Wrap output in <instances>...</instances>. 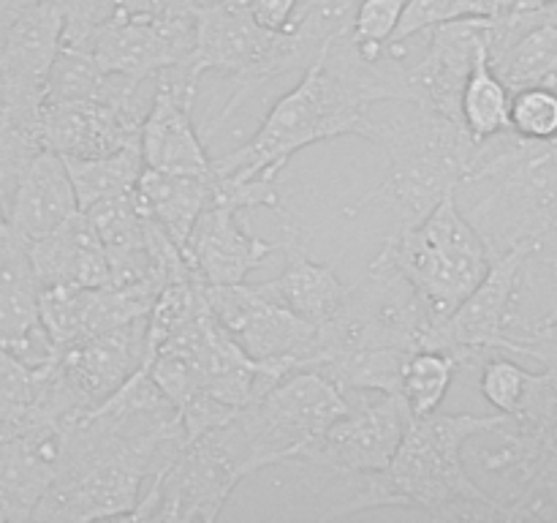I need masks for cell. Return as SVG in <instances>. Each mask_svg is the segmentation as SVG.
I'll list each match as a JSON object with an SVG mask.
<instances>
[{
	"instance_id": "22",
	"label": "cell",
	"mask_w": 557,
	"mask_h": 523,
	"mask_svg": "<svg viewBox=\"0 0 557 523\" xmlns=\"http://www.w3.org/2000/svg\"><path fill=\"white\" fill-rule=\"evenodd\" d=\"M134 191L141 207L183 251L196 218L212 205V172H161L145 167Z\"/></svg>"
},
{
	"instance_id": "27",
	"label": "cell",
	"mask_w": 557,
	"mask_h": 523,
	"mask_svg": "<svg viewBox=\"0 0 557 523\" xmlns=\"http://www.w3.org/2000/svg\"><path fill=\"white\" fill-rule=\"evenodd\" d=\"M509 129L525 139L557 136V90L549 85L525 87L511 93Z\"/></svg>"
},
{
	"instance_id": "5",
	"label": "cell",
	"mask_w": 557,
	"mask_h": 523,
	"mask_svg": "<svg viewBox=\"0 0 557 523\" xmlns=\"http://www.w3.org/2000/svg\"><path fill=\"white\" fill-rule=\"evenodd\" d=\"M379 256L417 287L441 319L473 292L490 267L487 248L460 212L455 194L438 202L422 221L386 238Z\"/></svg>"
},
{
	"instance_id": "32",
	"label": "cell",
	"mask_w": 557,
	"mask_h": 523,
	"mask_svg": "<svg viewBox=\"0 0 557 523\" xmlns=\"http://www.w3.org/2000/svg\"><path fill=\"white\" fill-rule=\"evenodd\" d=\"M20 172L22 169L11 167V163H5L3 158H0V259L9 256L14 248H20V245H25L14 234V227H11V199H14Z\"/></svg>"
},
{
	"instance_id": "10",
	"label": "cell",
	"mask_w": 557,
	"mask_h": 523,
	"mask_svg": "<svg viewBox=\"0 0 557 523\" xmlns=\"http://www.w3.org/2000/svg\"><path fill=\"white\" fill-rule=\"evenodd\" d=\"M528 256V248H511L490 259L482 281L441 321L438 352L460 368H479L493 354H506Z\"/></svg>"
},
{
	"instance_id": "9",
	"label": "cell",
	"mask_w": 557,
	"mask_h": 523,
	"mask_svg": "<svg viewBox=\"0 0 557 523\" xmlns=\"http://www.w3.org/2000/svg\"><path fill=\"white\" fill-rule=\"evenodd\" d=\"M58 0H20L0 38V98L16 134L38 147V118L60 52ZM41 150V147H38Z\"/></svg>"
},
{
	"instance_id": "34",
	"label": "cell",
	"mask_w": 557,
	"mask_h": 523,
	"mask_svg": "<svg viewBox=\"0 0 557 523\" xmlns=\"http://www.w3.org/2000/svg\"><path fill=\"white\" fill-rule=\"evenodd\" d=\"M557 0H509L511 11H539L544 5H553Z\"/></svg>"
},
{
	"instance_id": "25",
	"label": "cell",
	"mask_w": 557,
	"mask_h": 523,
	"mask_svg": "<svg viewBox=\"0 0 557 523\" xmlns=\"http://www.w3.org/2000/svg\"><path fill=\"white\" fill-rule=\"evenodd\" d=\"M509 107H511V93L504 82L498 80L490 60H479L473 65L471 76H468L466 87H462L460 98V114L462 125L468 134L476 142L487 139V136L500 134L509 129Z\"/></svg>"
},
{
	"instance_id": "11",
	"label": "cell",
	"mask_w": 557,
	"mask_h": 523,
	"mask_svg": "<svg viewBox=\"0 0 557 523\" xmlns=\"http://www.w3.org/2000/svg\"><path fill=\"white\" fill-rule=\"evenodd\" d=\"M411 419L413 414L400 392H379L375 401L348 396V412L337 417L315 445L288 463H308L337 474L384 472Z\"/></svg>"
},
{
	"instance_id": "15",
	"label": "cell",
	"mask_w": 557,
	"mask_h": 523,
	"mask_svg": "<svg viewBox=\"0 0 557 523\" xmlns=\"http://www.w3.org/2000/svg\"><path fill=\"white\" fill-rule=\"evenodd\" d=\"M147 109L101 101H44L38 147L60 158H98L139 147Z\"/></svg>"
},
{
	"instance_id": "35",
	"label": "cell",
	"mask_w": 557,
	"mask_h": 523,
	"mask_svg": "<svg viewBox=\"0 0 557 523\" xmlns=\"http://www.w3.org/2000/svg\"><path fill=\"white\" fill-rule=\"evenodd\" d=\"M319 3H330V0H319Z\"/></svg>"
},
{
	"instance_id": "14",
	"label": "cell",
	"mask_w": 557,
	"mask_h": 523,
	"mask_svg": "<svg viewBox=\"0 0 557 523\" xmlns=\"http://www.w3.org/2000/svg\"><path fill=\"white\" fill-rule=\"evenodd\" d=\"M490 20L493 16H466L430 27L424 54L408 65L417 104L462 123V87L473 65L490 60Z\"/></svg>"
},
{
	"instance_id": "36",
	"label": "cell",
	"mask_w": 557,
	"mask_h": 523,
	"mask_svg": "<svg viewBox=\"0 0 557 523\" xmlns=\"http://www.w3.org/2000/svg\"><path fill=\"white\" fill-rule=\"evenodd\" d=\"M555 90H557V82H555Z\"/></svg>"
},
{
	"instance_id": "28",
	"label": "cell",
	"mask_w": 557,
	"mask_h": 523,
	"mask_svg": "<svg viewBox=\"0 0 557 523\" xmlns=\"http://www.w3.org/2000/svg\"><path fill=\"white\" fill-rule=\"evenodd\" d=\"M406 0H359L351 14V33L368 60L384 54L386 41L400 22Z\"/></svg>"
},
{
	"instance_id": "31",
	"label": "cell",
	"mask_w": 557,
	"mask_h": 523,
	"mask_svg": "<svg viewBox=\"0 0 557 523\" xmlns=\"http://www.w3.org/2000/svg\"><path fill=\"white\" fill-rule=\"evenodd\" d=\"M506 354H522V357H557V314L539 321H525L517 316L509 330V346Z\"/></svg>"
},
{
	"instance_id": "30",
	"label": "cell",
	"mask_w": 557,
	"mask_h": 523,
	"mask_svg": "<svg viewBox=\"0 0 557 523\" xmlns=\"http://www.w3.org/2000/svg\"><path fill=\"white\" fill-rule=\"evenodd\" d=\"M509 521H557V455H549L536 474L506 504Z\"/></svg>"
},
{
	"instance_id": "16",
	"label": "cell",
	"mask_w": 557,
	"mask_h": 523,
	"mask_svg": "<svg viewBox=\"0 0 557 523\" xmlns=\"http://www.w3.org/2000/svg\"><path fill=\"white\" fill-rule=\"evenodd\" d=\"M63 428L27 417L0 436V521H30L58 472Z\"/></svg>"
},
{
	"instance_id": "7",
	"label": "cell",
	"mask_w": 557,
	"mask_h": 523,
	"mask_svg": "<svg viewBox=\"0 0 557 523\" xmlns=\"http://www.w3.org/2000/svg\"><path fill=\"white\" fill-rule=\"evenodd\" d=\"M245 477H250L248 458L228 419L221 428L188 441L180 455L150 479L128 521L212 523Z\"/></svg>"
},
{
	"instance_id": "12",
	"label": "cell",
	"mask_w": 557,
	"mask_h": 523,
	"mask_svg": "<svg viewBox=\"0 0 557 523\" xmlns=\"http://www.w3.org/2000/svg\"><path fill=\"white\" fill-rule=\"evenodd\" d=\"M199 76L188 60L156 74L150 109L141 123L139 150L147 169L161 172H210L205 139L194 125V101Z\"/></svg>"
},
{
	"instance_id": "33",
	"label": "cell",
	"mask_w": 557,
	"mask_h": 523,
	"mask_svg": "<svg viewBox=\"0 0 557 523\" xmlns=\"http://www.w3.org/2000/svg\"><path fill=\"white\" fill-rule=\"evenodd\" d=\"M248 14L267 31H283L292 22L299 0H243Z\"/></svg>"
},
{
	"instance_id": "29",
	"label": "cell",
	"mask_w": 557,
	"mask_h": 523,
	"mask_svg": "<svg viewBox=\"0 0 557 523\" xmlns=\"http://www.w3.org/2000/svg\"><path fill=\"white\" fill-rule=\"evenodd\" d=\"M482 379H479V387H482L484 398L498 409L500 414H509L515 417L520 412L522 396L528 390V379H531V370H525L522 365L511 363L504 354H493V357L484 360L482 365Z\"/></svg>"
},
{
	"instance_id": "4",
	"label": "cell",
	"mask_w": 557,
	"mask_h": 523,
	"mask_svg": "<svg viewBox=\"0 0 557 523\" xmlns=\"http://www.w3.org/2000/svg\"><path fill=\"white\" fill-rule=\"evenodd\" d=\"M509 414H444L413 417L384 469L397 507H422L435 521H509L506 507L466 469L462 447L471 436L500 425Z\"/></svg>"
},
{
	"instance_id": "13",
	"label": "cell",
	"mask_w": 557,
	"mask_h": 523,
	"mask_svg": "<svg viewBox=\"0 0 557 523\" xmlns=\"http://www.w3.org/2000/svg\"><path fill=\"white\" fill-rule=\"evenodd\" d=\"M147 357V316L114 330L82 338L54 352V370L74 398L76 409L87 414L107 401L128 376L145 368Z\"/></svg>"
},
{
	"instance_id": "6",
	"label": "cell",
	"mask_w": 557,
	"mask_h": 523,
	"mask_svg": "<svg viewBox=\"0 0 557 523\" xmlns=\"http://www.w3.org/2000/svg\"><path fill=\"white\" fill-rule=\"evenodd\" d=\"M348 412V398L321 370H294L232 417L250 474L286 466Z\"/></svg>"
},
{
	"instance_id": "18",
	"label": "cell",
	"mask_w": 557,
	"mask_h": 523,
	"mask_svg": "<svg viewBox=\"0 0 557 523\" xmlns=\"http://www.w3.org/2000/svg\"><path fill=\"white\" fill-rule=\"evenodd\" d=\"M0 346L30 368H44L58 352L38 319V281L27 245L0 259Z\"/></svg>"
},
{
	"instance_id": "19",
	"label": "cell",
	"mask_w": 557,
	"mask_h": 523,
	"mask_svg": "<svg viewBox=\"0 0 557 523\" xmlns=\"http://www.w3.org/2000/svg\"><path fill=\"white\" fill-rule=\"evenodd\" d=\"M33 276L44 287H109V262L85 210H76L54 232L27 245Z\"/></svg>"
},
{
	"instance_id": "26",
	"label": "cell",
	"mask_w": 557,
	"mask_h": 523,
	"mask_svg": "<svg viewBox=\"0 0 557 523\" xmlns=\"http://www.w3.org/2000/svg\"><path fill=\"white\" fill-rule=\"evenodd\" d=\"M460 365L444 352H413L403 370L400 396L406 398L413 417L435 412L449 392Z\"/></svg>"
},
{
	"instance_id": "17",
	"label": "cell",
	"mask_w": 557,
	"mask_h": 523,
	"mask_svg": "<svg viewBox=\"0 0 557 523\" xmlns=\"http://www.w3.org/2000/svg\"><path fill=\"white\" fill-rule=\"evenodd\" d=\"M239 210L210 205L190 229L183 256L190 270L210 287H226L248 278L270 254L283 251V240L267 243L239 223Z\"/></svg>"
},
{
	"instance_id": "20",
	"label": "cell",
	"mask_w": 557,
	"mask_h": 523,
	"mask_svg": "<svg viewBox=\"0 0 557 523\" xmlns=\"http://www.w3.org/2000/svg\"><path fill=\"white\" fill-rule=\"evenodd\" d=\"M79 210L65 161L52 150H38L22 167L11 199V227L25 245L54 232Z\"/></svg>"
},
{
	"instance_id": "24",
	"label": "cell",
	"mask_w": 557,
	"mask_h": 523,
	"mask_svg": "<svg viewBox=\"0 0 557 523\" xmlns=\"http://www.w3.org/2000/svg\"><path fill=\"white\" fill-rule=\"evenodd\" d=\"M63 161L76 191L79 210H87L109 196L125 194L145 172V158L139 147H123V150L98 158H63Z\"/></svg>"
},
{
	"instance_id": "2",
	"label": "cell",
	"mask_w": 557,
	"mask_h": 523,
	"mask_svg": "<svg viewBox=\"0 0 557 523\" xmlns=\"http://www.w3.org/2000/svg\"><path fill=\"white\" fill-rule=\"evenodd\" d=\"M455 202L490 259L528 248L557 283V136L525 139L511 129L476 145Z\"/></svg>"
},
{
	"instance_id": "8",
	"label": "cell",
	"mask_w": 557,
	"mask_h": 523,
	"mask_svg": "<svg viewBox=\"0 0 557 523\" xmlns=\"http://www.w3.org/2000/svg\"><path fill=\"white\" fill-rule=\"evenodd\" d=\"M205 294L210 314L243 346L245 354L270 370L272 379L281 381L294 370L313 368L319 325H310L283 308L267 292L264 283H207Z\"/></svg>"
},
{
	"instance_id": "1",
	"label": "cell",
	"mask_w": 557,
	"mask_h": 523,
	"mask_svg": "<svg viewBox=\"0 0 557 523\" xmlns=\"http://www.w3.org/2000/svg\"><path fill=\"white\" fill-rule=\"evenodd\" d=\"M381 101L417 104L406 58L384 47L379 60H368L346 25L243 147L212 158V178L223 183L281 180L294 153L335 136H362L368 109Z\"/></svg>"
},
{
	"instance_id": "23",
	"label": "cell",
	"mask_w": 557,
	"mask_h": 523,
	"mask_svg": "<svg viewBox=\"0 0 557 523\" xmlns=\"http://www.w3.org/2000/svg\"><path fill=\"white\" fill-rule=\"evenodd\" d=\"M509 93L557 82V3L544 5V20L528 27L509 49L490 60Z\"/></svg>"
},
{
	"instance_id": "21",
	"label": "cell",
	"mask_w": 557,
	"mask_h": 523,
	"mask_svg": "<svg viewBox=\"0 0 557 523\" xmlns=\"http://www.w3.org/2000/svg\"><path fill=\"white\" fill-rule=\"evenodd\" d=\"M283 251L288 254L286 267L277 278L264 281V289L299 319L310 321V325H324L326 319L335 316L343 303V294H346L335 267L308 259L302 248V227L294 218H286Z\"/></svg>"
},
{
	"instance_id": "3",
	"label": "cell",
	"mask_w": 557,
	"mask_h": 523,
	"mask_svg": "<svg viewBox=\"0 0 557 523\" xmlns=\"http://www.w3.org/2000/svg\"><path fill=\"white\" fill-rule=\"evenodd\" d=\"M395 118H368L364 139L375 142L389 156V174L368 196L354 202L346 216L370 205H389L400 227L422 221L438 202L451 196L468 174L479 142L457 120L444 118L422 104H408Z\"/></svg>"
}]
</instances>
